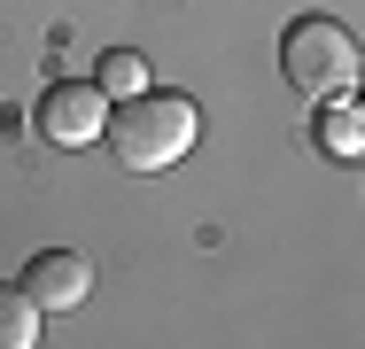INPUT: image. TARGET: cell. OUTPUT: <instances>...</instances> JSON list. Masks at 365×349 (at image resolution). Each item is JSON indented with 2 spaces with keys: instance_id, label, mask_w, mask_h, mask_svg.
Returning a JSON list of instances; mask_svg holds the SVG:
<instances>
[{
  "instance_id": "obj_5",
  "label": "cell",
  "mask_w": 365,
  "mask_h": 349,
  "mask_svg": "<svg viewBox=\"0 0 365 349\" xmlns=\"http://www.w3.org/2000/svg\"><path fill=\"white\" fill-rule=\"evenodd\" d=\"M47 334V311H39V295L16 279V287H0V349H31Z\"/></svg>"
},
{
  "instance_id": "obj_7",
  "label": "cell",
  "mask_w": 365,
  "mask_h": 349,
  "mask_svg": "<svg viewBox=\"0 0 365 349\" xmlns=\"http://www.w3.org/2000/svg\"><path fill=\"white\" fill-rule=\"evenodd\" d=\"M93 85H101L109 101H133V93H148V55H133V47H109V55H101V70H93Z\"/></svg>"
},
{
  "instance_id": "obj_6",
  "label": "cell",
  "mask_w": 365,
  "mask_h": 349,
  "mask_svg": "<svg viewBox=\"0 0 365 349\" xmlns=\"http://www.w3.org/2000/svg\"><path fill=\"white\" fill-rule=\"evenodd\" d=\"M319 140L327 155H365V101H319Z\"/></svg>"
},
{
  "instance_id": "obj_8",
  "label": "cell",
  "mask_w": 365,
  "mask_h": 349,
  "mask_svg": "<svg viewBox=\"0 0 365 349\" xmlns=\"http://www.w3.org/2000/svg\"><path fill=\"white\" fill-rule=\"evenodd\" d=\"M358 101H365V70H358Z\"/></svg>"
},
{
  "instance_id": "obj_2",
  "label": "cell",
  "mask_w": 365,
  "mask_h": 349,
  "mask_svg": "<svg viewBox=\"0 0 365 349\" xmlns=\"http://www.w3.org/2000/svg\"><path fill=\"white\" fill-rule=\"evenodd\" d=\"M358 70H365V47L350 39L342 16H295L288 24L280 78H288L303 101H342V93H358Z\"/></svg>"
},
{
  "instance_id": "obj_1",
  "label": "cell",
  "mask_w": 365,
  "mask_h": 349,
  "mask_svg": "<svg viewBox=\"0 0 365 349\" xmlns=\"http://www.w3.org/2000/svg\"><path fill=\"white\" fill-rule=\"evenodd\" d=\"M109 155L125 163V171H171V163H187V147L202 140V109L187 101V93H133V101H117L109 109Z\"/></svg>"
},
{
  "instance_id": "obj_4",
  "label": "cell",
  "mask_w": 365,
  "mask_h": 349,
  "mask_svg": "<svg viewBox=\"0 0 365 349\" xmlns=\"http://www.w3.org/2000/svg\"><path fill=\"white\" fill-rule=\"evenodd\" d=\"M24 287H31L39 311L55 318V311H78V303L93 295V264H86L78 249H39V256L24 264Z\"/></svg>"
},
{
  "instance_id": "obj_3",
  "label": "cell",
  "mask_w": 365,
  "mask_h": 349,
  "mask_svg": "<svg viewBox=\"0 0 365 349\" xmlns=\"http://www.w3.org/2000/svg\"><path fill=\"white\" fill-rule=\"evenodd\" d=\"M31 125H39L47 147H93V140L109 132V93H101L93 78H63V85L39 93Z\"/></svg>"
}]
</instances>
